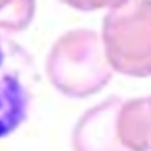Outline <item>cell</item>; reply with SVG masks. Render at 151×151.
<instances>
[{
	"label": "cell",
	"mask_w": 151,
	"mask_h": 151,
	"mask_svg": "<svg viewBox=\"0 0 151 151\" xmlns=\"http://www.w3.org/2000/svg\"><path fill=\"white\" fill-rule=\"evenodd\" d=\"M31 102V62L21 47L0 37V138L24 120Z\"/></svg>",
	"instance_id": "6da1fadb"
}]
</instances>
